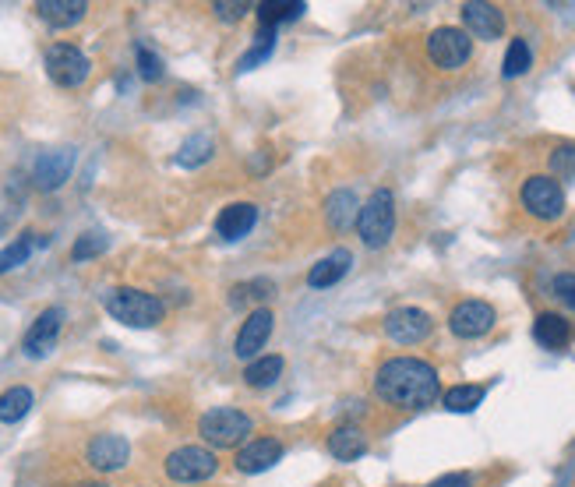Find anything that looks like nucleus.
I'll use <instances>...</instances> for the list:
<instances>
[{
    "label": "nucleus",
    "instance_id": "4c0bfd02",
    "mask_svg": "<svg viewBox=\"0 0 575 487\" xmlns=\"http://www.w3.org/2000/svg\"><path fill=\"white\" fill-rule=\"evenodd\" d=\"M82 487H106V484H99V480H92V484H82Z\"/></svg>",
    "mask_w": 575,
    "mask_h": 487
},
{
    "label": "nucleus",
    "instance_id": "6e6552de",
    "mask_svg": "<svg viewBox=\"0 0 575 487\" xmlns=\"http://www.w3.org/2000/svg\"><path fill=\"white\" fill-rule=\"evenodd\" d=\"M519 202L530 216L537 219H558L565 212V191L554 177H530L519 191Z\"/></svg>",
    "mask_w": 575,
    "mask_h": 487
},
{
    "label": "nucleus",
    "instance_id": "7c9ffc66",
    "mask_svg": "<svg viewBox=\"0 0 575 487\" xmlns=\"http://www.w3.org/2000/svg\"><path fill=\"white\" fill-rule=\"evenodd\" d=\"M103 251H106L103 233H82V237L75 240V248H71V258H75V262H89V258L103 255Z\"/></svg>",
    "mask_w": 575,
    "mask_h": 487
},
{
    "label": "nucleus",
    "instance_id": "aec40b11",
    "mask_svg": "<svg viewBox=\"0 0 575 487\" xmlns=\"http://www.w3.org/2000/svg\"><path fill=\"white\" fill-rule=\"evenodd\" d=\"M350 262H353V255L346 248H336L329 258H322V262L314 265L311 269V276H307V283L314 286V290H325V286H336L339 279L350 272Z\"/></svg>",
    "mask_w": 575,
    "mask_h": 487
},
{
    "label": "nucleus",
    "instance_id": "dca6fc26",
    "mask_svg": "<svg viewBox=\"0 0 575 487\" xmlns=\"http://www.w3.org/2000/svg\"><path fill=\"white\" fill-rule=\"evenodd\" d=\"M283 459V445L276 438H258V442H247L237 452V470L240 473H265L272 463Z\"/></svg>",
    "mask_w": 575,
    "mask_h": 487
},
{
    "label": "nucleus",
    "instance_id": "f3484780",
    "mask_svg": "<svg viewBox=\"0 0 575 487\" xmlns=\"http://www.w3.org/2000/svg\"><path fill=\"white\" fill-rule=\"evenodd\" d=\"M254 219H258V209H254L251 202H233L216 216V233L223 240H240L251 233Z\"/></svg>",
    "mask_w": 575,
    "mask_h": 487
},
{
    "label": "nucleus",
    "instance_id": "2f4dec72",
    "mask_svg": "<svg viewBox=\"0 0 575 487\" xmlns=\"http://www.w3.org/2000/svg\"><path fill=\"white\" fill-rule=\"evenodd\" d=\"M138 75H142L145 82H159V78H163V60L145 43H138Z\"/></svg>",
    "mask_w": 575,
    "mask_h": 487
},
{
    "label": "nucleus",
    "instance_id": "423d86ee",
    "mask_svg": "<svg viewBox=\"0 0 575 487\" xmlns=\"http://www.w3.org/2000/svg\"><path fill=\"white\" fill-rule=\"evenodd\" d=\"M89 71H92L89 57H85L78 46L53 43L50 50H46V75H50L60 89H78V85L89 78Z\"/></svg>",
    "mask_w": 575,
    "mask_h": 487
},
{
    "label": "nucleus",
    "instance_id": "473e14b6",
    "mask_svg": "<svg viewBox=\"0 0 575 487\" xmlns=\"http://www.w3.org/2000/svg\"><path fill=\"white\" fill-rule=\"evenodd\" d=\"M551 170L554 177L575 180V145H561V149L551 152Z\"/></svg>",
    "mask_w": 575,
    "mask_h": 487
},
{
    "label": "nucleus",
    "instance_id": "ddd939ff",
    "mask_svg": "<svg viewBox=\"0 0 575 487\" xmlns=\"http://www.w3.org/2000/svg\"><path fill=\"white\" fill-rule=\"evenodd\" d=\"M60 325H64V311L60 308H46L43 315L32 322V329L25 332V343L22 350L29 353L32 360L46 357V353L57 346V336H60Z\"/></svg>",
    "mask_w": 575,
    "mask_h": 487
},
{
    "label": "nucleus",
    "instance_id": "5701e85b",
    "mask_svg": "<svg viewBox=\"0 0 575 487\" xmlns=\"http://www.w3.org/2000/svg\"><path fill=\"white\" fill-rule=\"evenodd\" d=\"M325 212H329V226H336V230H350V226H357V195L353 191H336V195H329V205H325Z\"/></svg>",
    "mask_w": 575,
    "mask_h": 487
},
{
    "label": "nucleus",
    "instance_id": "a878e982",
    "mask_svg": "<svg viewBox=\"0 0 575 487\" xmlns=\"http://www.w3.org/2000/svg\"><path fill=\"white\" fill-rule=\"evenodd\" d=\"M212 152H216V142H212L209 135H191L184 145H180L177 163H180V166H187V170H195V166L209 163Z\"/></svg>",
    "mask_w": 575,
    "mask_h": 487
},
{
    "label": "nucleus",
    "instance_id": "f8f14e48",
    "mask_svg": "<svg viewBox=\"0 0 575 487\" xmlns=\"http://www.w3.org/2000/svg\"><path fill=\"white\" fill-rule=\"evenodd\" d=\"M71 170H75V149H50L36 159L32 180H36L39 191H57L71 177Z\"/></svg>",
    "mask_w": 575,
    "mask_h": 487
},
{
    "label": "nucleus",
    "instance_id": "7ed1b4c3",
    "mask_svg": "<svg viewBox=\"0 0 575 487\" xmlns=\"http://www.w3.org/2000/svg\"><path fill=\"white\" fill-rule=\"evenodd\" d=\"M357 233L367 248H385L396 233V198H392L389 188H378L364 205H360L357 216Z\"/></svg>",
    "mask_w": 575,
    "mask_h": 487
},
{
    "label": "nucleus",
    "instance_id": "9d476101",
    "mask_svg": "<svg viewBox=\"0 0 575 487\" xmlns=\"http://www.w3.org/2000/svg\"><path fill=\"white\" fill-rule=\"evenodd\" d=\"M449 329L459 339H480L494 329V308L487 300H463L449 315Z\"/></svg>",
    "mask_w": 575,
    "mask_h": 487
},
{
    "label": "nucleus",
    "instance_id": "c756f323",
    "mask_svg": "<svg viewBox=\"0 0 575 487\" xmlns=\"http://www.w3.org/2000/svg\"><path fill=\"white\" fill-rule=\"evenodd\" d=\"M272 50H276V29H265V25H262V32L254 36V46L244 53V57H240L237 68H240V71H251L254 64H262V60L269 57Z\"/></svg>",
    "mask_w": 575,
    "mask_h": 487
},
{
    "label": "nucleus",
    "instance_id": "72a5a7b5",
    "mask_svg": "<svg viewBox=\"0 0 575 487\" xmlns=\"http://www.w3.org/2000/svg\"><path fill=\"white\" fill-rule=\"evenodd\" d=\"M272 293V283H265V279H254V283L247 286H233V304H244V300H262Z\"/></svg>",
    "mask_w": 575,
    "mask_h": 487
},
{
    "label": "nucleus",
    "instance_id": "bb28decb",
    "mask_svg": "<svg viewBox=\"0 0 575 487\" xmlns=\"http://www.w3.org/2000/svg\"><path fill=\"white\" fill-rule=\"evenodd\" d=\"M279 371H283V357H258V360H251V364H247L244 382L251 385V389H265V385L276 382Z\"/></svg>",
    "mask_w": 575,
    "mask_h": 487
},
{
    "label": "nucleus",
    "instance_id": "1a4fd4ad",
    "mask_svg": "<svg viewBox=\"0 0 575 487\" xmlns=\"http://www.w3.org/2000/svg\"><path fill=\"white\" fill-rule=\"evenodd\" d=\"M431 329H434L431 315L420 308H396L385 315V336H389L392 343H403V346L424 343V339L431 336Z\"/></svg>",
    "mask_w": 575,
    "mask_h": 487
},
{
    "label": "nucleus",
    "instance_id": "b1692460",
    "mask_svg": "<svg viewBox=\"0 0 575 487\" xmlns=\"http://www.w3.org/2000/svg\"><path fill=\"white\" fill-rule=\"evenodd\" d=\"M300 15H304L300 0H265V4H258V18H262L265 29H276L279 22H293Z\"/></svg>",
    "mask_w": 575,
    "mask_h": 487
},
{
    "label": "nucleus",
    "instance_id": "39448f33",
    "mask_svg": "<svg viewBox=\"0 0 575 487\" xmlns=\"http://www.w3.org/2000/svg\"><path fill=\"white\" fill-rule=\"evenodd\" d=\"M470 53H473V39L466 29L445 25V29H434L431 39H427V57H431V64L441 71L463 68L466 60H470Z\"/></svg>",
    "mask_w": 575,
    "mask_h": 487
},
{
    "label": "nucleus",
    "instance_id": "393cba45",
    "mask_svg": "<svg viewBox=\"0 0 575 487\" xmlns=\"http://www.w3.org/2000/svg\"><path fill=\"white\" fill-rule=\"evenodd\" d=\"M32 410V392L25 385H15L0 396V424H18Z\"/></svg>",
    "mask_w": 575,
    "mask_h": 487
},
{
    "label": "nucleus",
    "instance_id": "f257e3e1",
    "mask_svg": "<svg viewBox=\"0 0 575 487\" xmlns=\"http://www.w3.org/2000/svg\"><path fill=\"white\" fill-rule=\"evenodd\" d=\"M374 392H378V399H385L389 406H399V410H424V406H431L438 399L441 382L438 371L427 360L392 357L374 375Z\"/></svg>",
    "mask_w": 575,
    "mask_h": 487
},
{
    "label": "nucleus",
    "instance_id": "412c9836",
    "mask_svg": "<svg viewBox=\"0 0 575 487\" xmlns=\"http://www.w3.org/2000/svg\"><path fill=\"white\" fill-rule=\"evenodd\" d=\"M46 244V237H39V233H32V230H25L22 237H15L8 244V248H0V276H8L11 269H18V265H25L29 262V255L36 248H43Z\"/></svg>",
    "mask_w": 575,
    "mask_h": 487
},
{
    "label": "nucleus",
    "instance_id": "6ab92c4d",
    "mask_svg": "<svg viewBox=\"0 0 575 487\" xmlns=\"http://www.w3.org/2000/svg\"><path fill=\"white\" fill-rule=\"evenodd\" d=\"M36 11L53 29H71V25H78L85 18L89 4H85V0H39Z\"/></svg>",
    "mask_w": 575,
    "mask_h": 487
},
{
    "label": "nucleus",
    "instance_id": "20e7f679",
    "mask_svg": "<svg viewBox=\"0 0 575 487\" xmlns=\"http://www.w3.org/2000/svg\"><path fill=\"white\" fill-rule=\"evenodd\" d=\"M198 435L212 445V449H233L251 435V417L233 406H216L198 420Z\"/></svg>",
    "mask_w": 575,
    "mask_h": 487
},
{
    "label": "nucleus",
    "instance_id": "f704fd0d",
    "mask_svg": "<svg viewBox=\"0 0 575 487\" xmlns=\"http://www.w3.org/2000/svg\"><path fill=\"white\" fill-rule=\"evenodd\" d=\"M554 297L561 300V304H568V308H575V276L572 272H565V276H554Z\"/></svg>",
    "mask_w": 575,
    "mask_h": 487
},
{
    "label": "nucleus",
    "instance_id": "f03ea898",
    "mask_svg": "<svg viewBox=\"0 0 575 487\" xmlns=\"http://www.w3.org/2000/svg\"><path fill=\"white\" fill-rule=\"evenodd\" d=\"M106 311H110L117 322L131 325V329H152V325H159L166 315L163 300L145 290H131V286H120V290L106 293Z\"/></svg>",
    "mask_w": 575,
    "mask_h": 487
},
{
    "label": "nucleus",
    "instance_id": "4be33fe9",
    "mask_svg": "<svg viewBox=\"0 0 575 487\" xmlns=\"http://www.w3.org/2000/svg\"><path fill=\"white\" fill-rule=\"evenodd\" d=\"M367 452V438L364 431L357 428H336L329 435V456L339 459V463H350V459L364 456Z\"/></svg>",
    "mask_w": 575,
    "mask_h": 487
},
{
    "label": "nucleus",
    "instance_id": "c9c22d12",
    "mask_svg": "<svg viewBox=\"0 0 575 487\" xmlns=\"http://www.w3.org/2000/svg\"><path fill=\"white\" fill-rule=\"evenodd\" d=\"M212 11H216V15L223 18V22H240V18H244L247 11H251V4H244V0H237V4H233V0H219V4H216Z\"/></svg>",
    "mask_w": 575,
    "mask_h": 487
},
{
    "label": "nucleus",
    "instance_id": "9b49d317",
    "mask_svg": "<svg viewBox=\"0 0 575 487\" xmlns=\"http://www.w3.org/2000/svg\"><path fill=\"white\" fill-rule=\"evenodd\" d=\"M272 325H276V318H272L269 308L251 311V315H247V322L240 325V332H237V346H233V350H237V357L240 360L258 357V353L265 350V343H269Z\"/></svg>",
    "mask_w": 575,
    "mask_h": 487
},
{
    "label": "nucleus",
    "instance_id": "2eb2a0df",
    "mask_svg": "<svg viewBox=\"0 0 575 487\" xmlns=\"http://www.w3.org/2000/svg\"><path fill=\"white\" fill-rule=\"evenodd\" d=\"M463 25L470 36L477 39H498L505 32V15L494 4H484V0H470L463 4Z\"/></svg>",
    "mask_w": 575,
    "mask_h": 487
},
{
    "label": "nucleus",
    "instance_id": "a211bd4d",
    "mask_svg": "<svg viewBox=\"0 0 575 487\" xmlns=\"http://www.w3.org/2000/svg\"><path fill=\"white\" fill-rule=\"evenodd\" d=\"M575 329L568 318L554 315V311H544V315H537V322H533V339H537L540 346H547V350H565L568 343H572Z\"/></svg>",
    "mask_w": 575,
    "mask_h": 487
},
{
    "label": "nucleus",
    "instance_id": "0eeeda50",
    "mask_svg": "<svg viewBox=\"0 0 575 487\" xmlns=\"http://www.w3.org/2000/svg\"><path fill=\"white\" fill-rule=\"evenodd\" d=\"M216 456L202 445H184V449L170 452L166 456V477L177 480V484H198V480H209L216 473Z\"/></svg>",
    "mask_w": 575,
    "mask_h": 487
},
{
    "label": "nucleus",
    "instance_id": "4468645a",
    "mask_svg": "<svg viewBox=\"0 0 575 487\" xmlns=\"http://www.w3.org/2000/svg\"><path fill=\"white\" fill-rule=\"evenodd\" d=\"M89 456V466H96L99 473H113V470H124L127 459H131V445L127 438L120 435H96L85 449Z\"/></svg>",
    "mask_w": 575,
    "mask_h": 487
},
{
    "label": "nucleus",
    "instance_id": "cd10ccee",
    "mask_svg": "<svg viewBox=\"0 0 575 487\" xmlns=\"http://www.w3.org/2000/svg\"><path fill=\"white\" fill-rule=\"evenodd\" d=\"M484 385H452L449 392H445V410L452 413H470L477 410L480 403H484Z\"/></svg>",
    "mask_w": 575,
    "mask_h": 487
},
{
    "label": "nucleus",
    "instance_id": "c85d7f7f",
    "mask_svg": "<svg viewBox=\"0 0 575 487\" xmlns=\"http://www.w3.org/2000/svg\"><path fill=\"white\" fill-rule=\"evenodd\" d=\"M530 64H533V53H530V46H526V39H512V43H508V53H505V64H501V75L519 78L530 71Z\"/></svg>",
    "mask_w": 575,
    "mask_h": 487
},
{
    "label": "nucleus",
    "instance_id": "e433bc0d",
    "mask_svg": "<svg viewBox=\"0 0 575 487\" xmlns=\"http://www.w3.org/2000/svg\"><path fill=\"white\" fill-rule=\"evenodd\" d=\"M427 487H473V477L470 473H445V477L431 480Z\"/></svg>",
    "mask_w": 575,
    "mask_h": 487
}]
</instances>
